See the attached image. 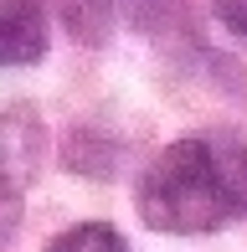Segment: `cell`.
I'll return each instance as SVG.
<instances>
[{
  "label": "cell",
  "mask_w": 247,
  "mask_h": 252,
  "mask_svg": "<svg viewBox=\"0 0 247 252\" xmlns=\"http://www.w3.org/2000/svg\"><path fill=\"white\" fill-rule=\"evenodd\" d=\"M139 216L154 232L201 237L227 226L237 211V196L227 186V170L211 139H175L139 180Z\"/></svg>",
  "instance_id": "6da1fadb"
},
{
  "label": "cell",
  "mask_w": 247,
  "mask_h": 252,
  "mask_svg": "<svg viewBox=\"0 0 247 252\" xmlns=\"http://www.w3.org/2000/svg\"><path fill=\"white\" fill-rule=\"evenodd\" d=\"M41 165V124L26 103L0 113V190L16 196Z\"/></svg>",
  "instance_id": "7a4b0ae2"
},
{
  "label": "cell",
  "mask_w": 247,
  "mask_h": 252,
  "mask_svg": "<svg viewBox=\"0 0 247 252\" xmlns=\"http://www.w3.org/2000/svg\"><path fill=\"white\" fill-rule=\"evenodd\" d=\"M47 52V16L36 0H0V67H31Z\"/></svg>",
  "instance_id": "3957f363"
},
{
  "label": "cell",
  "mask_w": 247,
  "mask_h": 252,
  "mask_svg": "<svg viewBox=\"0 0 247 252\" xmlns=\"http://www.w3.org/2000/svg\"><path fill=\"white\" fill-rule=\"evenodd\" d=\"M47 252H129V242H124L108 221H83V226H72V232H62Z\"/></svg>",
  "instance_id": "277c9868"
},
{
  "label": "cell",
  "mask_w": 247,
  "mask_h": 252,
  "mask_svg": "<svg viewBox=\"0 0 247 252\" xmlns=\"http://www.w3.org/2000/svg\"><path fill=\"white\" fill-rule=\"evenodd\" d=\"M216 155H221V170H227L232 196H237V211L247 216V150H242V144H227V139H221V144H216Z\"/></svg>",
  "instance_id": "5b68a950"
},
{
  "label": "cell",
  "mask_w": 247,
  "mask_h": 252,
  "mask_svg": "<svg viewBox=\"0 0 247 252\" xmlns=\"http://www.w3.org/2000/svg\"><path fill=\"white\" fill-rule=\"evenodd\" d=\"M211 10L237 41H247V0H211Z\"/></svg>",
  "instance_id": "8992f818"
}]
</instances>
